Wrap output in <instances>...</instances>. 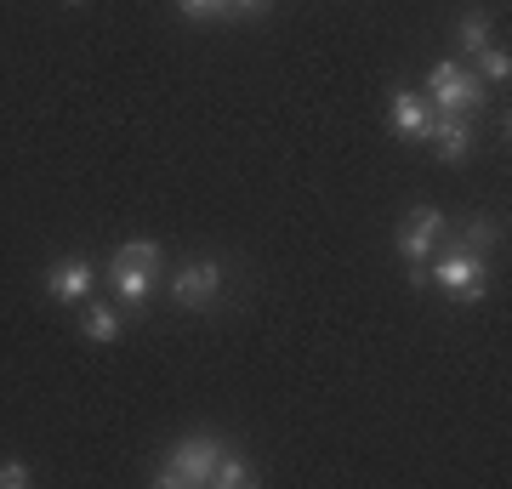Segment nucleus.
<instances>
[{
	"label": "nucleus",
	"mask_w": 512,
	"mask_h": 489,
	"mask_svg": "<svg viewBox=\"0 0 512 489\" xmlns=\"http://www.w3.org/2000/svg\"><path fill=\"white\" fill-rule=\"evenodd\" d=\"M211 484H217V489H251V484H256V467H251V461H245V455L222 450L217 472H211Z\"/></svg>",
	"instance_id": "9b49d317"
},
{
	"label": "nucleus",
	"mask_w": 512,
	"mask_h": 489,
	"mask_svg": "<svg viewBox=\"0 0 512 489\" xmlns=\"http://www.w3.org/2000/svg\"><path fill=\"white\" fill-rule=\"evenodd\" d=\"M92 262H86V256H63V262H52V268H46V296H52V302H86V296H92Z\"/></svg>",
	"instance_id": "0eeeda50"
},
{
	"label": "nucleus",
	"mask_w": 512,
	"mask_h": 489,
	"mask_svg": "<svg viewBox=\"0 0 512 489\" xmlns=\"http://www.w3.org/2000/svg\"><path fill=\"white\" fill-rule=\"evenodd\" d=\"M387 126H393V137H404V143H427V131H433V103L416 97V91H393V97H387Z\"/></svg>",
	"instance_id": "423d86ee"
},
{
	"label": "nucleus",
	"mask_w": 512,
	"mask_h": 489,
	"mask_svg": "<svg viewBox=\"0 0 512 489\" xmlns=\"http://www.w3.org/2000/svg\"><path fill=\"white\" fill-rule=\"evenodd\" d=\"M456 46H461V57H478L484 46H495L490 18H484V12H467V18H461V29H456Z\"/></svg>",
	"instance_id": "9d476101"
},
{
	"label": "nucleus",
	"mask_w": 512,
	"mask_h": 489,
	"mask_svg": "<svg viewBox=\"0 0 512 489\" xmlns=\"http://www.w3.org/2000/svg\"><path fill=\"white\" fill-rule=\"evenodd\" d=\"M222 450H228V444H222L217 433L177 438V444L165 450L160 472H154V484H160V489H200V484H211V472H217Z\"/></svg>",
	"instance_id": "f257e3e1"
},
{
	"label": "nucleus",
	"mask_w": 512,
	"mask_h": 489,
	"mask_svg": "<svg viewBox=\"0 0 512 489\" xmlns=\"http://www.w3.org/2000/svg\"><path fill=\"white\" fill-rule=\"evenodd\" d=\"M154 279H160V273H143V268H120V262H109V285H114V296H120L126 308H143L148 296H154Z\"/></svg>",
	"instance_id": "1a4fd4ad"
},
{
	"label": "nucleus",
	"mask_w": 512,
	"mask_h": 489,
	"mask_svg": "<svg viewBox=\"0 0 512 489\" xmlns=\"http://www.w3.org/2000/svg\"><path fill=\"white\" fill-rule=\"evenodd\" d=\"M484 80H478L467 63H433V74H427V103H433V114H467L473 120L478 109H484Z\"/></svg>",
	"instance_id": "7ed1b4c3"
},
{
	"label": "nucleus",
	"mask_w": 512,
	"mask_h": 489,
	"mask_svg": "<svg viewBox=\"0 0 512 489\" xmlns=\"http://www.w3.org/2000/svg\"><path fill=\"white\" fill-rule=\"evenodd\" d=\"M473 63H478V69H473L478 80H495V86H507V80H512V57L501 52V46H484Z\"/></svg>",
	"instance_id": "2eb2a0df"
},
{
	"label": "nucleus",
	"mask_w": 512,
	"mask_h": 489,
	"mask_svg": "<svg viewBox=\"0 0 512 489\" xmlns=\"http://www.w3.org/2000/svg\"><path fill=\"white\" fill-rule=\"evenodd\" d=\"M495 239H501V228H495V217H473V222H461L456 245H461V251H490Z\"/></svg>",
	"instance_id": "4468645a"
},
{
	"label": "nucleus",
	"mask_w": 512,
	"mask_h": 489,
	"mask_svg": "<svg viewBox=\"0 0 512 489\" xmlns=\"http://www.w3.org/2000/svg\"><path fill=\"white\" fill-rule=\"evenodd\" d=\"M427 285H439L444 296H456V302H484V296H490V262H484V251L450 245V251L427 268Z\"/></svg>",
	"instance_id": "f03ea898"
},
{
	"label": "nucleus",
	"mask_w": 512,
	"mask_h": 489,
	"mask_svg": "<svg viewBox=\"0 0 512 489\" xmlns=\"http://www.w3.org/2000/svg\"><path fill=\"white\" fill-rule=\"evenodd\" d=\"M35 484V472H29V461H18V455H6L0 461V489H29Z\"/></svg>",
	"instance_id": "f3484780"
},
{
	"label": "nucleus",
	"mask_w": 512,
	"mask_h": 489,
	"mask_svg": "<svg viewBox=\"0 0 512 489\" xmlns=\"http://www.w3.org/2000/svg\"><path fill=\"white\" fill-rule=\"evenodd\" d=\"M177 12L194 23H211V18H228V0H177Z\"/></svg>",
	"instance_id": "dca6fc26"
},
{
	"label": "nucleus",
	"mask_w": 512,
	"mask_h": 489,
	"mask_svg": "<svg viewBox=\"0 0 512 489\" xmlns=\"http://www.w3.org/2000/svg\"><path fill=\"white\" fill-rule=\"evenodd\" d=\"M120 325H126V319H120V308H86V313H80L86 342H114V336H120Z\"/></svg>",
	"instance_id": "ddd939ff"
},
{
	"label": "nucleus",
	"mask_w": 512,
	"mask_h": 489,
	"mask_svg": "<svg viewBox=\"0 0 512 489\" xmlns=\"http://www.w3.org/2000/svg\"><path fill=\"white\" fill-rule=\"evenodd\" d=\"M114 262H120V268H143V273H160L165 251H160V245H154V239H126V245L114 251Z\"/></svg>",
	"instance_id": "f8f14e48"
},
{
	"label": "nucleus",
	"mask_w": 512,
	"mask_h": 489,
	"mask_svg": "<svg viewBox=\"0 0 512 489\" xmlns=\"http://www.w3.org/2000/svg\"><path fill=\"white\" fill-rule=\"evenodd\" d=\"M444 228H450V217H444L439 205H416V211L399 222L393 245H399L404 262H427V251H433V245L444 239Z\"/></svg>",
	"instance_id": "39448f33"
},
{
	"label": "nucleus",
	"mask_w": 512,
	"mask_h": 489,
	"mask_svg": "<svg viewBox=\"0 0 512 489\" xmlns=\"http://www.w3.org/2000/svg\"><path fill=\"white\" fill-rule=\"evenodd\" d=\"M427 143H433V154H439L444 165L467 160V154H473V120H467V114H433Z\"/></svg>",
	"instance_id": "6e6552de"
},
{
	"label": "nucleus",
	"mask_w": 512,
	"mask_h": 489,
	"mask_svg": "<svg viewBox=\"0 0 512 489\" xmlns=\"http://www.w3.org/2000/svg\"><path fill=\"white\" fill-rule=\"evenodd\" d=\"M228 12L234 18H262V12H274V0H228Z\"/></svg>",
	"instance_id": "a211bd4d"
},
{
	"label": "nucleus",
	"mask_w": 512,
	"mask_h": 489,
	"mask_svg": "<svg viewBox=\"0 0 512 489\" xmlns=\"http://www.w3.org/2000/svg\"><path fill=\"white\" fill-rule=\"evenodd\" d=\"M69 6H80V0H69Z\"/></svg>",
	"instance_id": "6ab92c4d"
},
{
	"label": "nucleus",
	"mask_w": 512,
	"mask_h": 489,
	"mask_svg": "<svg viewBox=\"0 0 512 489\" xmlns=\"http://www.w3.org/2000/svg\"><path fill=\"white\" fill-rule=\"evenodd\" d=\"M222 285H228V273H222V262L200 256V262H183V268H177V279H171V296H177L183 308H217Z\"/></svg>",
	"instance_id": "20e7f679"
}]
</instances>
